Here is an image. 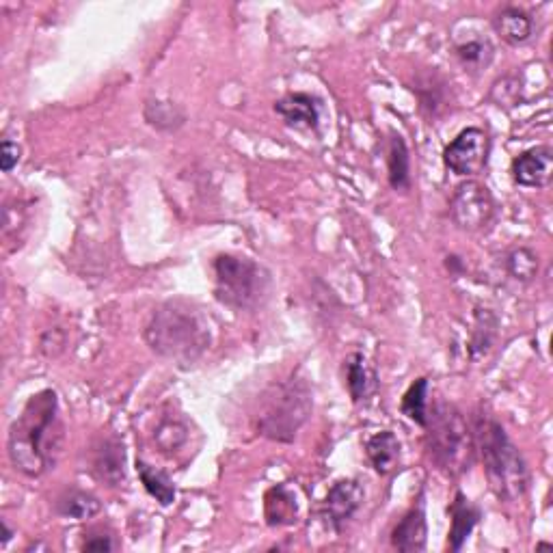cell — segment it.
<instances>
[{
  "mask_svg": "<svg viewBox=\"0 0 553 553\" xmlns=\"http://www.w3.org/2000/svg\"><path fill=\"white\" fill-rule=\"evenodd\" d=\"M63 448L59 400L52 389L31 396L18 420L9 428L7 450L11 463L29 478L44 476L57 465Z\"/></svg>",
  "mask_w": 553,
  "mask_h": 553,
  "instance_id": "obj_1",
  "label": "cell"
},
{
  "mask_svg": "<svg viewBox=\"0 0 553 553\" xmlns=\"http://www.w3.org/2000/svg\"><path fill=\"white\" fill-rule=\"evenodd\" d=\"M145 342L156 355L188 366L210 348V322L197 307L184 301H169L154 309L145 327Z\"/></svg>",
  "mask_w": 553,
  "mask_h": 553,
  "instance_id": "obj_2",
  "label": "cell"
},
{
  "mask_svg": "<svg viewBox=\"0 0 553 553\" xmlns=\"http://www.w3.org/2000/svg\"><path fill=\"white\" fill-rule=\"evenodd\" d=\"M474 439L491 491L508 504L523 499L530 489V469L517 445L506 435L504 426L491 415H478Z\"/></svg>",
  "mask_w": 553,
  "mask_h": 553,
  "instance_id": "obj_3",
  "label": "cell"
},
{
  "mask_svg": "<svg viewBox=\"0 0 553 553\" xmlns=\"http://www.w3.org/2000/svg\"><path fill=\"white\" fill-rule=\"evenodd\" d=\"M426 448L433 463L448 476H461L476 461L474 428H469L463 413L454 404L439 402L428 413Z\"/></svg>",
  "mask_w": 553,
  "mask_h": 553,
  "instance_id": "obj_4",
  "label": "cell"
},
{
  "mask_svg": "<svg viewBox=\"0 0 553 553\" xmlns=\"http://www.w3.org/2000/svg\"><path fill=\"white\" fill-rule=\"evenodd\" d=\"M268 292L271 273L262 264L234 253L219 255L214 260V294L223 305L238 312H251L264 305Z\"/></svg>",
  "mask_w": 553,
  "mask_h": 553,
  "instance_id": "obj_5",
  "label": "cell"
},
{
  "mask_svg": "<svg viewBox=\"0 0 553 553\" xmlns=\"http://www.w3.org/2000/svg\"><path fill=\"white\" fill-rule=\"evenodd\" d=\"M312 411V387L292 376L290 381L275 385L266 394L264 407L258 415L260 435L279 443H292Z\"/></svg>",
  "mask_w": 553,
  "mask_h": 553,
  "instance_id": "obj_6",
  "label": "cell"
},
{
  "mask_svg": "<svg viewBox=\"0 0 553 553\" xmlns=\"http://www.w3.org/2000/svg\"><path fill=\"white\" fill-rule=\"evenodd\" d=\"M450 212L454 223L465 232H480L495 217V199L487 186L469 180L454 191Z\"/></svg>",
  "mask_w": 553,
  "mask_h": 553,
  "instance_id": "obj_7",
  "label": "cell"
},
{
  "mask_svg": "<svg viewBox=\"0 0 553 553\" xmlns=\"http://www.w3.org/2000/svg\"><path fill=\"white\" fill-rule=\"evenodd\" d=\"M491 152L489 134L482 128H465L458 137L445 147L443 163L456 175H478L487 167Z\"/></svg>",
  "mask_w": 553,
  "mask_h": 553,
  "instance_id": "obj_8",
  "label": "cell"
},
{
  "mask_svg": "<svg viewBox=\"0 0 553 553\" xmlns=\"http://www.w3.org/2000/svg\"><path fill=\"white\" fill-rule=\"evenodd\" d=\"M363 499H366V489L355 478L337 480L329 489L325 497V506H322V515L335 532L342 530V525L355 517V512L361 508Z\"/></svg>",
  "mask_w": 553,
  "mask_h": 553,
  "instance_id": "obj_9",
  "label": "cell"
},
{
  "mask_svg": "<svg viewBox=\"0 0 553 553\" xmlns=\"http://www.w3.org/2000/svg\"><path fill=\"white\" fill-rule=\"evenodd\" d=\"M553 178V152L547 145L532 147L512 160V180L523 188H545Z\"/></svg>",
  "mask_w": 553,
  "mask_h": 553,
  "instance_id": "obj_10",
  "label": "cell"
},
{
  "mask_svg": "<svg viewBox=\"0 0 553 553\" xmlns=\"http://www.w3.org/2000/svg\"><path fill=\"white\" fill-rule=\"evenodd\" d=\"M93 476L106 487H119L126 480V452L124 443L115 437H104L91 456Z\"/></svg>",
  "mask_w": 553,
  "mask_h": 553,
  "instance_id": "obj_11",
  "label": "cell"
},
{
  "mask_svg": "<svg viewBox=\"0 0 553 553\" xmlns=\"http://www.w3.org/2000/svg\"><path fill=\"white\" fill-rule=\"evenodd\" d=\"M275 113L294 128L318 130L320 126V100L309 93H288L275 102Z\"/></svg>",
  "mask_w": 553,
  "mask_h": 553,
  "instance_id": "obj_12",
  "label": "cell"
},
{
  "mask_svg": "<svg viewBox=\"0 0 553 553\" xmlns=\"http://www.w3.org/2000/svg\"><path fill=\"white\" fill-rule=\"evenodd\" d=\"M428 523L424 504L411 508L391 532V547L402 553H420L426 549Z\"/></svg>",
  "mask_w": 553,
  "mask_h": 553,
  "instance_id": "obj_13",
  "label": "cell"
},
{
  "mask_svg": "<svg viewBox=\"0 0 553 553\" xmlns=\"http://www.w3.org/2000/svg\"><path fill=\"white\" fill-rule=\"evenodd\" d=\"M495 33L510 46H523L534 37V18L521 7H504L493 20Z\"/></svg>",
  "mask_w": 553,
  "mask_h": 553,
  "instance_id": "obj_14",
  "label": "cell"
},
{
  "mask_svg": "<svg viewBox=\"0 0 553 553\" xmlns=\"http://www.w3.org/2000/svg\"><path fill=\"white\" fill-rule=\"evenodd\" d=\"M450 536H448V545L452 551H461L463 545L467 543V538L474 532L476 525L482 519V510L474 506L469 499L458 491L454 495V502L450 506Z\"/></svg>",
  "mask_w": 553,
  "mask_h": 553,
  "instance_id": "obj_15",
  "label": "cell"
},
{
  "mask_svg": "<svg viewBox=\"0 0 553 553\" xmlns=\"http://www.w3.org/2000/svg\"><path fill=\"white\" fill-rule=\"evenodd\" d=\"M344 374H346V387L348 394L355 404L366 402L376 391V372L368 363L366 355L350 353L344 359Z\"/></svg>",
  "mask_w": 553,
  "mask_h": 553,
  "instance_id": "obj_16",
  "label": "cell"
},
{
  "mask_svg": "<svg viewBox=\"0 0 553 553\" xmlns=\"http://www.w3.org/2000/svg\"><path fill=\"white\" fill-rule=\"evenodd\" d=\"M387 178L396 193L411 191V152L400 134H391L387 150Z\"/></svg>",
  "mask_w": 553,
  "mask_h": 553,
  "instance_id": "obj_17",
  "label": "cell"
},
{
  "mask_svg": "<svg viewBox=\"0 0 553 553\" xmlns=\"http://www.w3.org/2000/svg\"><path fill=\"white\" fill-rule=\"evenodd\" d=\"M366 454L376 474L389 476L400 463V441L394 433L383 430V433H376L368 439Z\"/></svg>",
  "mask_w": 553,
  "mask_h": 553,
  "instance_id": "obj_18",
  "label": "cell"
},
{
  "mask_svg": "<svg viewBox=\"0 0 553 553\" xmlns=\"http://www.w3.org/2000/svg\"><path fill=\"white\" fill-rule=\"evenodd\" d=\"M264 512L266 521L273 528H281V525H292L299 519V506H296L294 493L286 487V484H277L266 493L264 499Z\"/></svg>",
  "mask_w": 553,
  "mask_h": 553,
  "instance_id": "obj_19",
  "label": "cell"
},
{
  "mask_svg": "<svg viewBox=\"0 0 553 553\" xmlns=\"http://www.w3.org/2000/svg\"><path fill=\"white\" fill-rule=\"evenodd\" d=\"M143 117L147 124L160 132H173L186 124V113L178 104L167 100H150L145 102Z\"/></svg>",
  "mask_w": 553,
  "mask_h": 553,
  "instance_id": "obj_20",
  "label": "cell"
},
{
  "mask_svg": "<svg viewBox=\"0 0 553 553\" xmlns=\"http://www.w3.org/2000/svg\"><path fill=\"white\" fill-rule=\"evenodd\" d=\"M137 474L143 482L145 491L150 493L160 506H171L175 502V497H178V491H175V484L171 482V478L165 474V471H160L152 465H147L145 461H137Z\"/></svg>",
  "mask_w": 553,
  "mask_h": 553,
  "instance_id": "obj_21",
  "label": "cell"
},
{
  "mask_svg": "<svg viewBox=\"0 0 553 553\" xmlns=\"http://www.w3.org/2000/svg\"><path fill=\"white\" fill-rule=\"evenodd\" d=\"M57 510H59V515H63V517L83 521V519H91V517L100 515L102 504H100V499L96 495L74 489V491H67L59 499Z\"/></svg>",
  "mask_w": 553,
  "mask_h": 553,
  "instance_id": "obj_22",
  "label": "cell"
},
{
  "mask_svg": "<svg viewBox=\"0 0 553 553\" xmlns=\"http://www.w3.org/2000/svg\"><path fill=\"white\" fill-rule=\"evenodd\" d=\"M428 391H430V383L422 376V379H417L407 389V394L402 396V404H400L402 415H407L413 424L422 428H426L428 424Z\"/></svg>",
  "mask_w": 553,
  "mask_h": 553,
  "instance_id": "obj_23",
  "label": "cell"
},
{
  "mask_svg": "<svg viewBox=\"0 0 553 553\" xmlns=\"http://www.w3.org/2000/svg\"><path fill=\"white\" fill-rule=\"evenodd\" d=\"M456 57L463 63L465 70L482 72L491 65V61L495 57V50H493L489 39H469V42H463L456 46Z\"/></svg>",
  "mask_w": 553,
  "mask_h": 553,
  "instance_id": "obj_24",
  "label": "cell"
},
{
  "mask_svg": "<svg viewBox=\"0 0 553 553\" xmlns=\"http://www.w3.org/2000/svg\"><path fill=\"white\" fill-rule=\"evenodd\" d=\"M154 441L163 454L180 452L188 443V426L178 417H165L154 430Z\"/></svg>",
  "mask_w": 553,
  "mask_h": 553,
  "instance_id": "obj_25",
  "label": "cell"
},
{
  "mask_svg": "<svg viewBox=\"0 0 553 553\" xmlns=\"http://www.w3.org/2000/svg\"><path fill=\"white\" fill-rule=\"evenodd\" d=\"M538 268H541V262H538L536 251L530 247H515L506 255V271L512 279H517L521 283H530L538 275Z\"/></svg>",
  "mask_w": 553,
  "mask_h": 553,
  "instance_id": "obj_26",
  "label": "cell"
},
{
  "mask_svg": "<svg viewBox=\"0 0 553 553\" xmlns=\"http://www.w3.org/2000/svg\"><path fill=\"white\" fill-rule=\"evenodd\" d=\"M497 318L489 312V309H478L476 312V325H474V333H471V355L474 357H482L487 355L495 337H497Z\"/></svg>",
  "mask_w": 553,
  "mask_h": 553,
  "instance_id": "obj_27",
  "label": "cell"
},
{
  "mask_svg": "<svg viewBox=\"0 0 553 553\" xmlns=\"http://www.w3.org/2000/svg\"><path fill=\"white\" fill-rule=\"evenodd\" d=\"M443 87H448V85H445L443 80H439L437 76H433V83H430V80H426L424 85L413 87L417 93H420L422 109L430 111V117H437L441 113L443 106H445V89Z\"/></svg>",
  "mask_w": 553,
  "mask_h": 553,
  "instance_id": "obj_28",
  "label": "cell"
},
{
  "mask_svg": "<svg viewBox=\"0 0 553 553\" xmlns=\"http://www.w3.org/2000/svg\"><path fill=\"white\" fill-rule=\"evenodd\" d=\"M20 145L13 143L9 139L3 141V145H0V167H3L5 173H11L13 169H16V165L20 163Z\"/></svg>",
  "mask_w": 553,
  "mask_h": 553,
  "instance_id": "obj_29",
  "label": "cell"
},
{
  "mask_svg": "<svg viewBox=\"0 0 553 553\" xmlns=\"http://www.w3.org/2000/svg\"><path fill=\"white\" fill-rule=\"evenodd\" d=\"M85 551H113L115 549V543L111 541V536H93L89 538V541H85L83 545Z\"/></svg>",
  "mask_w": 553,
  "mask_h": 553,
  "instance_id": "obj_30",
  "label": "cell"
},
{
  "mask_svg": "<svg viewBox=\"0 0 553 553\" xmlns=\"http://www.w3.org/2000/svg\"><path fill=\"white\" fill-rule=\"evenodd\" d=\"M0 528H3V538H0V545H7L9 541H11V536H13V530L9 528V525H7V521H3V523H0Z\"/></svg>",
  "mask_w": 553,
  "mask_h": 553,
  "instance_id": "obj_31",
  "label": "cell"
}]
</instances>
